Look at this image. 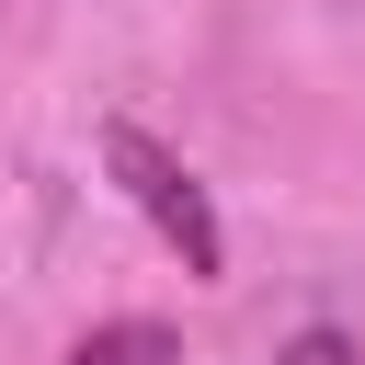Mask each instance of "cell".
Wrapping results in <instances>:
<instances>
[{"label":"cell","instance_id":"obj_1","mask_svg":"<svg viewBox=\"0 0 365 365\" xmlns=\"http://www.w3.org/2000/svg\"><path fill=\"white\" fill-rule=\"evenodd\" d=\"M103 171H114V194H125V205L160 228V251H171L194 285H217V274H228V228H217V194L194 182V160H182V148H160L148 125H125V114H114V125H103Z\"/></svg>","mask_w":365,"mask_h":365},{"label":"cell","instance_id":"obj_2","mask_svg":"<svg viewBox=\"0 0 365 365\" xmlns=\"http://www.w3.org/2000/svg\"><path fill=\"white\" fill-rule=\"evenodd\" d=\"M68 365H182V342H171L160 319H91V331L68 342Z\"/></svg>","mask_w":365,"mask_h":365},{"label":"cell","instance_id":"obj_3","mask_svg":"<svg viewBox=\"0 0 365 365\" xmlns=\"http://www.w3.org/2000/svg\"><path fill=\"white\" fill-rule=\"evenodd\" d=\"M274 365H365V354H354V342H342V331H331V319H319V331H297V342H285V354H274Z\"/></svg>","mask_w":365,"mask_h":365}]
</instances>
